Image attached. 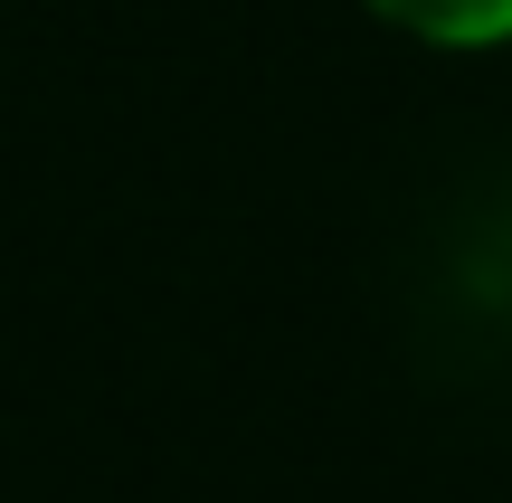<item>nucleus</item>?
Masks as SVG:
<instances>
[{"mask_svg":"<svg viewBox=\"0 0 512 503\" xmlns=\"http://www.w3.org/2000/svg\"><path fill=\"white\" fill-rule=\"evenodd\" d=\"M399 29L446 38V48H484V38H512V0H380Z\"/></svg>","mask_w":512,"mask_h":503,"instance_id":"1","label":"nucleus"}]
</instances>
